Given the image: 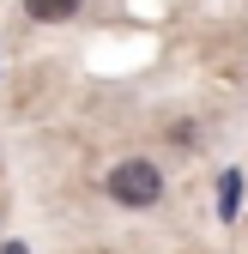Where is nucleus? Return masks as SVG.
I'll use <instances>...</instances> for the list:
<instances>
[{
	"mask_svg": "<svg viewBox=\"0 0 248 254\" xmlns=\"http://www.w3.org/2000/svg\"><path fill=\"white\" fill-rule=\"evenodd\" d=\"M103 188H109V200H115V206L145 212V206H158V200H164V170L151 164V157H127V164H115V170L103 176Z\"/></svg>",
	"mask_w": 248,
	"mask_h": 254,
	"instance_id": "obj_1",
	"label": "nucleus"
},
{
	"mask_svg": "<svg viewBox=\"0 0 248 254\" xmlns=\"http://www.w3.org/2000/svg\"><path fill=\"white\" fill-rule=\"evenodd\" d=\"M79 6H85V0H24V18H37V24H67V18H79Z\"/></svg>",
	"mask_w": 248,
	"mask_h": 254,
	"instance_id": "obj_2",
	"label": "nucleus"
},
{
	"mask_svg": "<svg viewBox=\"0 0 248 254\" xmlns=\"http://www.w3.org/2000/svg\"><path fill=\"white\" fill-rule=\"evenodd\" d=\"M218 212H224V224L236 218V176H224V188H218Z\"/></svg>",
	"mask_w": 248,
	"mask_h": 254,
	"instance_id": "obj_3",
	"label": "nucleus"
},
{
	"mask_svg": "<svg viewBox=\"0 0 248 254\" xmlns=\"http://www.w3.org/2000/svg\"><path fill=\"white\" fill-rule=\"evenodd\" d=\"M0 254H24V242H6V248H0Z\"/></svg>",
	"mask_w": 248,
	"mask_h": 254,
	"instance_id": "obj_4",
	"label": "nucleus"
}]
</instances>
